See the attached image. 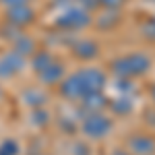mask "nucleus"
<instances>
[{"label": "nucleus", "mask_w": 155, "mask_h": 155, "mask_svg": "<svg viewBox=\"0 0 155 155\" xmlns=\"http://www.w3.org/2000/svg\"><path fill=\"white\" fill-rule=\"evenodd\" d=\"M153 93H155V91H153Z\"/></svg>", "instance_id": "423d86ee"}, {"label": "nucleus", "mask_w": 155, "mask_h": 155, "mask_svg": "<svg viewBox=\"0 0 155 155\" xmlns=\"http://www.w3.org/2000/svg\"><path fill=\"white\" fill-rule=\"evenodd\" d=\"M130 149L134 155H153L155 153V141L149 137H137L130 141Z\"/></svg>", "instance_id": "f03ea898"}, {"label": "nucleus", "mask_w": 155, "mask_h": 155, "mask_svg": "<svg viewBox=\"0 0 155 155\" xmlns=\"http://www.w3.org/2000/svg\"><path fill=\"white\" fill-rule=\"evenodd\" d=\"M118 66L120 71H124L122 74H141L149 66V60L145 56H132V58H126L124 62H120Z\"/></svg>", "instance_id": "f257e3e1"}, {"label": "nucleus", "mask_w": 155, "mask_h": 155, "mask_svg": "<svg viewBox=\"0 0 155 155\" xmlns=\"http://www.w3.org/2000/svg\"><path fill=\"white\" fill-rule=\"evenodd\" d=\"M19 147L12 143V141H6V143L0 145V155H17Z\"/></svg>", "instance_id": "20e7f679"}, {"label": "nucleus", "mask_w": 155, "mask_h": 155, "mask_svg": "<svg viewBox=\"0 0 155 155\" xmlns=\"http://www.w3.org/2000/svg\"><path fill=\"white\" fill-rule=\"evenodd\" d=\"M107 128H110V122L106 118H99V116H93L85 122V132L91 137H101L107 132Z\"/></svg>", "instance_id": "7ed1b4c3"}, {"label": "nucleus", "mask_w": 155, "mask_h": 155, "mask_svg": "<svg viewBox=\"0 0 155 155\" xmlns=\"http://www.w3.org/2000/svg\"><path fill=\"white\" fill-rule=\"evenodd\" d=\"M116 155H126V153H116Z\"/></svg>", "instance_id": "39448f33"}]
</instances>
